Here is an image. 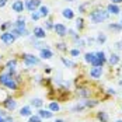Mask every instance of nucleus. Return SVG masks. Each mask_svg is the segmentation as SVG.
<instances>
[{
    "label": "nucleus",
    "instance_id": "1",
    "mask_svg": "<svg viewBox=\"0 0 122 122\" xmlns=\"http://www.w3.org/2000/svg\"><path fill=\"white\" fill-rule=\"evenodd\" d=\"M108 11L107 10H102V9H96V10H93V11L88 14V18H90V21L93 23V24H100V23H102V21H105L107 18H108Z\"/></svg>",
    "mask_w": 122,
    "mask_h": 122
},
{
    "label": "nucleus",
    "instance_id": "2",
    "mask_svg": "<svg viewBox=\"0 0 122 122\" xmlns=\"http://www.w3.org/2000/svg\"><path fill=\"white\" fill-rule=\"evenodd\" d=\"M0 83L4 84L7 88H10V90H17V83L14 81V79H13V76L10 73L9 74H0Z\"/></svg>",
    "mask_w": 122,
    "mask_h": 122
},
{
    "label": "nucleus",
    "instance_id": "3",
    "mask_svg": "<svg viewBox=\"0 0 122 122\" xmlns=\"http://www.w3.org/2000/svg\"><path fill=\"white\" fill-rule=\"evenodd\" d=\"M23 59H24L25 66H34V65H38V63H39V59H38L37 56L31 55V53H25V55H23Z\"/></svg>",
    "mask_w": 122,
    "mask_h": 122
},
{
    "label": "nucleus",
    "instance_id": "4",
    "mask_svg": "<svg viewBox=\"0 0 122 122\" xmlns=\"http://www.w3.org/2000/svg\"><path fill=\"white\" fill-rule=\"evenodd\" d=\"M14 39H15V38L13 37V34L10 32V31H9V32H3V34L0 35V41L4 42L6 45H13Z\"/></svg>",
    "mask_w": 122,
    "mask_h": 122
},
{
    "label": "nucleus",
    "instance_id": "5",
    "mask_svg": "<svg viewBox=\"0 0 122 122\" xmlns=\"http://www.w3.org/2000/svg\"><path fill=\"white\" fill-rule=\"evenodd\" d=\"M24 4H25V7L28 9V11H35L38 7L41 6V0H27Z\"/></svg>",
    "mask_w": 122,
    "mask_h": 122
},
{
    "label": "nucleus",
    "instance_id": "6",
    "mask_svg": "<svg viewBox=\"0 0 122 122\" xmlns=\"http://www.w3.org/2000/svg\"><path fill=\"white\" fill-rule=\"evenodd\" d=\"M53 30H55V32H56L59 37H65V35L67 34V28L65 27V24H61V23H58V24L53 25Z\"/></svg>",
    "mask_w": 122,
    "mask_h": 122
},
{
    "label": "nucleus",
    "instance_id": "7",
    "mask_svg": "<svg viewBox=\"0 0 122 122\" xmlns=\"http://www.w3.org/2000/svg\"><path fill=\"white\" fill-rule=\"evenodd\" d=\"M102 74V66H93L90 69V76L93 79H100Z\"/></svg>",
    "mask_w": 122,
    "mask_h": 122
},
{
    "label": "nucleus",
    "instance_id": "8",
    "mask_svg": "<svg viewBox=\"0 0 122 122\" xmlns=\"http://www.w3.org/2000/svg\"><path fill=\"white\" fill-rule=\"evenodd\" d=\"M11 9H13V11H15V13H23L25 9V4L23 3V0H15L13 3Z\"/></svg>",
    "mask_w": 122,
    "mask_h": 122
},
{
    "label": "nucleus",
    "instance_id": "9",
    "mask_svg": "<svg viewBox=\"0 0 122 122\" xmlns=\"http://www.w3.org/2000/svg\"><path fill=\"white\" fill-rule=\"evenodd\" d=\"M107 11H108V14L118 15V14L121 13V9H119V6H118V4H114V3H111V4H108V7H107Z\"/></svg>",
    "mask_w": 122,
    "mask_h": 122
},
{
    "label": "nucleus",
    "instance_id": "10",
    "mask_svg": "<svg viewBox=\"0 0 122 122\" xmlns=\"http://www.w3.org/2000/svg\"><path fill=\"white\" fill-rule=\"evenodd\" d=\"M45 35H46V32H45L44 28H41V27H35L34 28V38L42 39V38H45Z\"/></svg>",
    "mask_w": 122,
    "mask_h": 122
},
{
    "label": "nucleus",
    "instance_id": "11",
    "mask_svg": "<svg viewBox=\"0 0 122 122\" xmlns=\"http://www.w3.org/2000/svg\"><path fill=\"white\" fill-rule=\"evenodd\" d=\"M4 104H6V107H7V110H15V107H17V101L15 100H13V98H6L4 100Z\"/></svg>",
    "mask_w": 122,
    "mask_h": 122
},
{
    "label": "nucleus",
    "instance_id": "12",
    "mask_svg": "<svg viewBox=\"0 0 122 122\" xmlns=\"http://www.w3.org/2000/svg\"><path fill=\"white\" fill-rule=\"evenodd\" d=\"M38 115H39L41 118L49 119V118H52V117H53V112H52L51 110H39V111H38Z\"/></svg>",
    "mask_w": 122,
    "mask_h": 122
},
{
    "label": "nucleus",
    "instance_id": "13",
    "mask_svg": "<svg viewBox=\"0 0 122 122\" xmlns=\"http://www.w3.org/2000/svg\"><path fill=\"white\" fill-rule=\"evenodd\" d=\"M52 56H53V53H52V51H49L48 48L41 49V58H42V59H51Z\"/></svg>",
    "mask_w": 122,
    "mask_h": 122
},
{
    "label": "nucleus",
    "instance_id": "14",
    "mask_svg": "<svg viewBox=\"0 0 122 122\" xmlns=\"http://www.w3.org/2000/svg\"><path fill=\"white\" fill-rule=\"evenodd\" d=\"M108 62H110L111 66H115V65L119 63V56H118L117 53H111L110 58H108Z\"/></svg>",
    "mask_w": 122,
    "mask_h": 122
},
{
    "label": "nucleus",
    "instance_id": "15",
    "mask_svg": "<svg viewBox=\"0 0 122 122\" xmlns=\"http://www.w3.org/2000/svg\"><path fill=\"white\" fill-rule=\"evenodd\" d=\"M62 15H63L65 18H67V20H72L74 17V13H73L72 9H65V10L62 11Z\"/></svg>",
    "mask_w": 122,
    "mask_h": 122
},
{
    "label": "nucleus",
    "instance_id": "16",
    "mask_svg": "<svg viewBox=\"0 0 122 122\" xmlns=\"http://www.w3.org/2000/svg\"><path fill=\"white\" fill-rule=\"evenodd\" d=\"M94 58H96V52H87L84 55V61L87 62V63H93V61H94Z\"/></svg>",
    "mask_w": 122,
    "mask_h": 122
},
{
    "label": "nucleus",
    "instance_id": "17",
    "mask_svg": "<svg viewBox=\"0 0 122 122\" xmlns=\"http://www.w3.org/2000/svg\"><path fill=\"white\" fill-rule=\"evenodd\" d=\"M31 107H23L21 110H20V115L21 117H31Z\"/></svg>",
    "mask_w": 122,
    "mask_h": 122
},
{
    "label": "nucleus",
    "instance_id": "18",
    "mask_svg": "<svg viewBox=\"0 0 122 122\" xmlns=\"http://www.w3.org/2000/svg\"><path fill=\"white\" fill-rule=\"evenodd\" d=\"M14 28H18V30H24L25 28V20L23 18H20V20H17L15 23H14Z\"/></svg>",
    "mask_w": 122,
    "mask_h": 122
},
{
    "label": "nucleus",
    "instance_id": "19",
    "mask_svg": "<svg viewBox=\"0 0 122 122\" xmlns=\"http://www.w3.org/2000/svg\"><path fill=\"white\" fill-rule=\"evenodd\" d=\"M108 28L112 30V31H115V32H121L122 31V24H115V23H112V24L108 25Z\"/></svg>",
    "mask_w": 122,
    "mask_h": 122
},
{
    "label": "nucleus",
    "instance_id": "20",
    "mask_svg": "<svg viewBox=\"0 0 122 122\" xmlns=\"http://www.w3.org/2000/svg\"><path fill=\"white\" fill-rule=\"evenodd\" d=\"M38 13H39L41 17H46V15L49 14V9L46 7V6H39V11Z\"/></svg>",
    "mask_w": 122,
    "mask_h": 122
},
{
    "label": "nucleus",
    "instance_id": "21",
    "mask_svg": "<svg viewBox=\"0 0 122 122\" xmlns=\"http://www.w3.org/2000/svg\"><path fill=\"white\" fill-rule=\"evenodd\" d=\"M42 104H44V101H42L41 98H32V100H31V105H34V107H37V108H41Z\"/></svg>",
    "mask_w": 122,
    "mask_h": 122
},
{
    "label": "nucleus",
    "instance_id": "22",
    "mask_svg": "<svg viewBox=\"0 0 122 122\" xmlns=\"http://www.w3.org/2000/svg\"><path fill=\"white\" fill-rule=\"evenodd\" d=\"M97 118L101 122H107V121H108V115H107L104 111H100V112H98V114H97Z\"/></svg>",
    "mask_w": 122,
    "mask_h": 122
},
{
    "label": "nucleus",
    "instance_id": "23",
    "mask_svg": "<svg viewBox=\"0 0 122 122\" xmlns=\"http://www.w3.org/2000/svg\"><path fill=\"white\" fill-rule=\"evenodd\" d=\"M77 94H79L80 97H88V96H90V90H87V88H80V90H77Z\"/></svg>",
    "mask_w": 122,
    "mask_h": 122
},
{
    "label": "nucleus",
    "instance_id": "24",
    "mask_svg": "<svg viewBox=\"0 0 122 122\" xmlns=\"http://www.w3.org/2000/svg\"><path fill=\"white\" fill-rule=\"evenodd\" d=\"M76 28H77L79 31H81V30L84 28V21H83V18H77V20H76Z\"/></svg>",
    "mask_w": 122,
    "mask_h": 122
},
{
    "label": "nucleus",
    "instance_id": "25",
    "mask_svg": "<svg viewBox=\"0 0 122 122\" xmlns=\"http://www.w3.org/2000/svg\"><path fill=\"white\" fill-rule=\"evenodd\" d=\"M62 62H63V65H65L66 67H74V66H76L73 62L69 61V59H66V58H62Z\"/></svg>",
    "mask_w": 122,
    "mask_h": 122
},
{
    "label": "nucleus",
    "instance_id": "26",
    "mask_svg": "<svg viewBox=\"0 0 122 122\" xmlns=\"http://www.w3.org/2000/svg\"><path fill=\"white\" fill-rule=\"evenodd\" d=\"M59 108H61V107H59V104H58V102H51V104H49V110L52 111V112L59 111Z\"/></svg>",
    "mask_w": 122,
    "mask_h": 122
},
{
    "label": "nucleus",
    "instance_id": "27",
    "mask_svg": "<svg viewBox=\"0 0 122 122\" xmlns=\"http://www.w3.org/2000/svg\"><path fill=\"white\" fill-rule=\"evenodd\" d=\"M97 41L100 42V44H101V45H102V44H104V42L107 41V35H105L104 32H101V34H98V37H97Z\"/></svg>",
    "mask_w": 122,
    "mask_h": 122
},
{
    "label": "nucleus",
    "instance_id": "28",
    "mask_svg": "<svg viewBox=\"0 0 122 122\" xmlns=\"http://www.w3.org/2000/svg\"><path fill=\"white\" fill-rule=\"evenodd\" d=\"M31 18H32V21H38L39 18H41V15H39V13L35 10V11H32L31 13Z\"/></svg>",
    "mask_w": 122,
    "mask_h": 122
},
{
    "label": "nucleus",
    "instance_id": "29",
    "mask_svg": "<svg viewBox=\"0 0 122 122\" xmlns=\"http://www.w3.org/2000/svg\"><path fill=\"white\" fill-rule=\"evenodd\" d=\"M30 122H42V121H41L39 115H32V117H30Z\"/></svg>",
    "mask_w": 122,
    "mask_h": 122
},
{
    "label": "nucleus",
    "instance_id": "30",
    "mask_svg": "<svg viewBox=\"0 0 122 122\" xmlns=\"http://www.w3.org/2000/svg\"><path fill=\"white\" fill-rule=\"evenodd\" d=\"M70 55H72V56H74V58L80 56V49H72V51H70Z\"/></svg>",
    "mask_w": 122,
    "mask_h": 122
},
{
    "label": "nucleus",
    "instance_id": "31",
    "mask_svg": "<svg viewBox=\"0 0 122 122\" xmlns=\"http://www.w3.org/2000/svg\"><path fill=\"white\" fill-rule=\"evenodd\" d=\"M83 104L86 107H94V105H97V101H84Z\"/></svg>",
    "mask_w": 122,
    "mask_h": 122
},
{
    "label": "nucleus",
    "instance_id": "32",
    "mask_svg": "<svg viewBox=\"0 0 122 122\" xmlns=\"http://www.w3.org/2000/svg\"><path fill=\"white\" fill-rule=\"evenodd\" d=\"M87 6H88V3H83V4L79 7V11H80V13H84V10H86V7H87Z\"/></svg>",
    "mask_w": 122,
    "mask_h": 122
},
{
    "label": "nucleus",
    "instance_id": "33",
    "mask_svg": "<svg viewBox=\"0 0 122 122\" xmlns=\"http://www.w3.org/2000/svg\"><path fill=\"white\" fill-rule=\"evenodd\" d=\"M56 46H58V49H61V51H66L67 49V46H65V44H56Z\"/></svg>",
    "mask_w": 122,
    "mask_h": 122
},
{
    "label": "nucleus",
    "instance_id": "34",
    "mask_svg": "<svg viewBox=\"0 0 122 122\" xmlns=\"http://www.w3.org/2000/svg\"><path fill=\"white\" fill-rule=\"evenodd\" d=\"M115 46H117V49H118V51H122V39H119V41L115 44Z\"/></svg>",
    "mask_w": 122,
    "mask_h": 122
},
{
    "label": "nucleus",
    "instance_id": "35",
    "mask_svg": "<svg viewBox=\"0 0 122 122\" xmlns=\"http://www.w3.org/2000/svg\"><path fill=\"white\" fill-rule=\"evenodd\" d=\"M9 27H11V23H6V24L1 25V30H6V28H9Z\"/></svg>",
    "mask_w": 122,
    "mask_h": 122
},
{
    "label": "nucleus",
    "instance_id": "36",
    "mask_svg": "<svg viewBox=\"0 0 122 122\" xmlns=\"http://www.w3.org/2000/svg\"><path fill=\"white\" fill-rule=\"evenodd\" d=\"M46 28H48V30L53 28V24H52V21H46Z\"/></svg>",
    "mask_w": 122,
    "mask_h": 122
},
{
    "label": "nucleus",
    "instance_id": "37",
    "mask_svg": "<svg viewBox=\"0 0 122 122\" xmlns=\"http://www.w3.org/2000/svg\"><path fill=\"white\" fill-rule=\"evenodd\" d=\"M7 4V0H0V7H4Z\"/></svg>",
    "mask_w": 122,
    "mask_h": 122
},
{
    "label": "nucleus",
    "instance_id": "38",
    "mask_svg": "<svg viewBox=\"0 0 122 122\" xmlns=\"http://www.w3.org/2000/svg\"><path fill=\"white\" fill-rule=\"evenodd\" d=\"M111 3H114V4H119V3H122V0H111Z\"/></svg>",
    "mask_w": 122,
    "mask_h": 122
},
{
    "label": "nucleus",
    "instance_id": "39",
    "mask_svg": "<svg viewBox=\"0 0 122 122\" xmlns=\"http://www.w3.org/2000/svg\"><path fill=\"white\" fill-rule=\"evenodd\" d=\"M108 93H110V94H115V90H112V88H108Z\"/></svg>",
    "mask_w": 122,
    "mask_h": 122
},
{
    "label": "nucleus",
    "instance_id": "40",
    "mask_svg": "<svg viewBox=\"0 0 122 122\" xmlns=\"http://www.w3.org/2000/svg\"><path fill=\"white\" fill-rule=\"evenodd\" d=\"M7 117V115H6ZM6 117H0V122H6Z\"/></svg>",
    "mask_w": 122,
    "mask_h": 122
},
{
    "label": "nucleus",
    "instance_id": "41",
    "mask_svg": "<svg viewBox=\"0 0 122 122\" xmlns=\"http://www.w3.org/2000/svg\"><path fill=\"white\" fill-rule=\"evenodd\" d=\"M55 122H65V121H63V119H56Z\"/></svg>",
    "mask_w": 122,
    "mask_h": 122
},
{
    "label": "nucleus",
    "instance_id": "42",
    "mask_svg": "<svg viewBox=\"0 0 122 122\" xmlns=\"http://www.w3.org/2000/svg\"><path fill=\"white\" fill-rule=\"evenodd\" d=\"M119 86H121V87H122V80H119Z\"/></svg>",
    "mask_w": 122,
    "mask_h": 122
},
{
    "label": "nucleus",
    "instance_id": "43",
    "mask_svg": "<svg viewBox=\"0 0 122 122\" xmlns=\"http://www.w3.org/2000/svg\"><path fill=\"white\" fill-rule=\"evenodd\" d=\"M67 1H74V0H67Z\"/></svg>",
    "mask_w": 122,
    "mask_h": 122
},
{
    "label": "nucleus",
    "instance_id": "44",
    "mask_svg": "<svg viewBox=\"0 0 122 122\" xmlns=\"http://www.w3.org/2000/svg\"><path fill=\"white\" fill-rule=\"evenodd\" d=\"M121 24H122V17H121Z\"/></svg>",
    "mask_w": 122,
    "mask_h": 122
},
{
    "label": "nucleus",
    "instance_id": "45",
    "mask_svg": "<svg viewBox=\"0 0 122 122\" xmlns=\"http://www.w3.org/2000/svg\"><path fill=\"white\" fill-rule=\"evenodd\" d=\"M117 122H122V121H117Z\"/></svg>",
    "mask_w": 122,
    "mask_h": 122
}]
</instances>
